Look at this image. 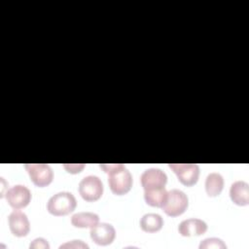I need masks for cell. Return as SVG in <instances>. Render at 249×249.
Wrapping results in <instances>:
<instances>
[{
  "label": "cell",
  "mask_w": 249,
  "mask_h": 249,
  "mask_svg": "<svg viewBox=\"0 0 249 249\" xmlns=\"http://www.w3.org/2000/svg\"><path fill=\"white\" fill-rule=\"evenodd\" d=\"M100 168L108 174V184L116 196L127 194L132 187V175L122 163H101Z\"/></svg>",
  "instance_id": "obj_1"
},
{
  "label": "cell",
  "mask_w": 249,
  "mask_h": 249,
  "mask_svg": "<svg viewBox=\"0 0 249 249\" xmlns=\"http://www.w3.org/2000/svg\"><path fill=\"white\" fill-rule=\"evenodd\" d=\"M77 200L69 192H59L50 197L47 210L53 216H65L75 210Z\"/></svg>",
  "instance_id": "obj_2"
},
{
  "label": "cell",
  "mask_w": 249,
  "mask_h": 249,
  "mask_svg": "<svg viewBox=\"0 0 249 249\" xmlns=\"http://www.w3.org/2000/svg\"><path fill=\"white\" fill-rule=\"evenodd\" d=\"M188 205L189 199L187 195L181 190L172 189L167 192L166 200L161 208L166 215L177 217L187 210Z\"/></svg>",
  "instance_id": "obj_3"
},
{
  "label": "cell",
  "mask_w": 249,
  "mask_h": 249,
  "mask_svg": "<svg viewBox=\"0 0 249 249\" xmlns=\"http://www.w3.org/2000/svg\"><path fill=\"white\" fill-rule=\"evenodd\" d=\"M79 194L86 201H96L103 195V184L99 177L89 175L84 177L79 183Z\"/></svg>",
  "instance_id": "obj_4"
},
{
  "label": "cell",
  "mask_w": 249,
  "mask_h": 249,
  "mask_svg": "<svg viewBox=\"0 0 249 249\" xmlns=\"http://www.w3.org/2000/svg\"><path fill=\"white\" fill-rule=\"evenodd\" d=\"M30 180L39 188L49 186L53 179V171L46 163H26L24 165Z\"/></svg>",
  "instance_id": "obj_5"
},
{
  "label": "cell",
  "mask_w": 249,
  "mask_h": 249,
  "mask_svg": "<svg viewBox=\"0 0 249 249\" xmlns=\"http://www.w3.org/2000/svg\"><path fill=\"white\" fill-rule=\"evenodd\" d=\"M168 166L184 186H194L198 180L199 166L196 163H169Z\"/></svg>",
  "instance_id": "obj_6"
},
{
  "label": "cell",
  "mask_w": 249,
  "mask_h": 249,
  "mask_svg": "<svg viewBox=\"0 0 249 249\" xmlns=\"http://www.w3.org/2000/svg\"><path fill=\"white\" fill-rule=\"evenodd\" d=\"M140 182L144 191L162 189L167 183V175L160 168H148L141 174Z\"/></svg>",
  "instance_id": "obj_7"
},
{
  "label": "cell",
  "mask_w": 249,
  "mask_h": 249,
  "mask_svg": "<svg viewBox=\"0 0 249 249\" xmlns=\"http://www.w3.org/2000/svg\"><path fill=\"white\" fill-rule=\"evenodd\" d=\"M6 200L14 209H21L26 207L31 200V193L28 188L23 185H15L6 193Z\"/></svg>",
  "instance_id": "obj_8"
},
{
  "label": "cell",
  "mask_w": 249,
  "mask_h": 249,
  "mask_svg": "<svg viewBox=\"0 0 249 249\" xmlns=\"http://www.w3.org/2000/svg\"><path fill=\"white\" fill-rule=\"evenodd\" d=\"M8 224L11 232L17 237H23L29 233L30 223L25 213L15 209L8 217Z\"/></svg>",
  "instance_id": "obj_9"
},
{
  "label": "cell",
  "mask_w": 249,
  "mask_h": 249,
  "mask_svg": "<svg viewBox=\"0 0 249 249\" xmlns=\"http://www.w3.org/2000/svg\"><path fill=\"white\" fill-rule=\"evenodd\" d=\"M90 238L94 243L101 246L111 244L116 236L115 228L108 223H97L94 227L90 228Z\"/></svg>",
  "instance_id": "obj_10"
},
{
  "label": "cell",
  "mask_w": 249,
  "mask_h": 249,
  "mask_svg": "<svg viewBox=\"0 0 249 249\" xmlns=\"http://www.w3.org/2000/svg\"><path fill=\"white\" fill-rule=\"evenodd\" d=\"M207 231V224L197 218H190L182 221L178 226V231L183 236L201 235Z\"/></svg>",
  "instance_id": "obj_11"
},
{
  "label": "cell",
  "mask_w": 249,
  "mask_h": 249,
  "mask_svg": "<svg viewBox=\"0 0 249 249\" xmlns=\"http://www.w3.org/2000/svg\"><path fill=\"white\" fill-rule=\"evenodd\" d=\"M230 196L231 201L239 206L249 204V184L245 181H235L230 189Z\"/></svg>",
  "instance_id": "obj_12"
},
{
  "label": "cell",
  "mask_w": 249,
  "mask_h": 249,
  "mask_svg": "<svg viewBox=\"0 0 249 249\" xmlns=\"http://www.w3.org/2000/svg\"><path fill=\"white\" fill-rule=\"evenodd\" d=\"M224 188V178L218 172L209 173L205 179V191L208 196H218Z\"/></svg>",
  "instance_id": "obj_13"
},
{
  "label": "cell",
  "mask_w": 249,
  "mask_h": 249,
  "mask_svg": "<svg viewBox=\"0 0 249 249\" xmlns=\"http://www.w3.org/2000/svg\"><path fill=\"white\" fill-rule=\"evenodd\" d=\"M99 223V216L93 212H79L71 217V224L75 228H92Z\"/></svg>",
  "instance_id": "obj_14"
},
{
  "label": "cell",
  "mask_w": 249,
  "mask_h": 249,
  "mask_svg": "<svg viewBox=\"0 0 249 249\" xmlns=\"http://www.w3.org/2000/svg\"><path fill=\"white\" fill-rule=\"evenodd\" d=\"M163 219L157 213H147L140 219V228L146 232H157L161 230Z\"/></svg>",
  "instance_id": "obj_15"
},
{
  "label": "cell",
  "mask_w": 249,
  "mask_h": 249,
  "mask_svg": "<svg viewBox=\"0 0 249 249\" xmlns=\"http://www.w3.org/2000/svg\"><path fill=\"white\" fill-rule=\"evenodd\" d=\"M167 191L165 188L153 190V191H144V199L146 203L153 207H162L166 200Z\"/></svg>",
  "instance_id": "obj_16"
},
{
  "label": "cell",
  "mask_w": 249,
  "mask_h": 249,
  "mask_svg": "<svg viewBox=\"0 0 249 249\" xmlns=\"http://www.w3.org/2000/svg\"><path fill=\"white\" fill-rule=\"evenodd\" d=\"M199 249H211V248H215V249H226L227 245L224 243V241L220 238L217 237H210V238H206L204 240H202L199 244Z\"/></svg>",
  "instance_id": "obj_17"
},
{
  "label": "cell",
  "mask_w": 249,
  "mask_h": 249,
  "mask_svg": "<svg viewBox=\"0 0 249 249\" xmlns=\"http://www.w3.org/2000/svg\"><path fill=\"white\" fill-rule=\"evenodd\" d=\"M29 248L31 249H49L50 248V244L49 242L43 238V237H38V238H35L29 245Z\"/></svg>",
  "instance_id": "obj_18"
},
{
  "label": "cell",
  "mask_w": 249,
  "mask_h": 249,
  "mask_svg": "<svg viewBox=\"0 0 249 249\" xmlns=\"http://www.w3.org/2000/svg\"><path fill=\"white\" fill-rule=\"evenodd\" d=\"M85 166H86L85 163H65V164H63V167L65 168V170L71 174H76V173L81 172Z\"/></svg>",
  "instance_id": "obj_19"
},
{
  "label": "cell",
  "mask_w": 249,
  "mask_h": 249,
  "mask_svg": "<svg viewBox=\"0 0 249 249\" xmlns=\"http://www.w3.org/2000/svg\"><path fill=\"white\" fill-rule=\"evenodd\" d=\"M60 249L62 248H86V249H89V245L86 244L85 242H83L82 240H71V241H68L66 243H63L59 246Z\"/></svg>",
  "instance_id": "obj_20"
}]
</instances>
